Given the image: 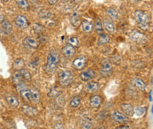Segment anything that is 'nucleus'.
<instances>
[{
    "mask_svg": "<svg viewBox=\"0 0 153 129\" xmlns=\"http://www.w3.org/2000/svg\"><path fill=\"white\" fill-rule=\"evenodd\" d=\"M6 99L11 107H18L20 105V101H19L18 97L13 95H11V94L6 95Z\"/></svg>",
    "mask_w": 153,
    "mask_h": 129,
    "instance_id": "16",
    "label": "nucleus"
},
{
    "mask_svg": "<svg viewBox=\"0 0 153 129\" xmlns=\"http://www.w3.org/2000/svg\"><path fill=\"white\" fill-rule=\"evenodd\" d=\"M59 81L62 87H67L74 80V74L69 70H60L58 73Z\"/></svg>",
    "mask_w": 153,
    "mask_h": 129,
    "instance_id": "2",
    "label": "nucleus"
},
{
    "mask_svg": "<svg viewBox=\"0 0 153 129\" xmlns=\"http://www.w3.org/2000/svg\"><path fill=\"white\" fill-rule=\"evenodd\" d=\"M94 27H95L96 33H98V34H103V24H102V20H100V18L96 17V18L95 19Z\"/></svg>",
    "mask_w": 153,
    "mask_h": 129,
    "instance_id": "24",
    "label": "nucleus"
},
{
    "mask_svg": "<svg viewBox=\"0 0 153 129\" xmlns=\"http://www.w3.org/2000/svg\"><path fill=\"white\" fill-rule=\"evenodd\" d=\"M47 1L50 5H55L56 3H58L59 0H47Z\"/></svg>",
    "mask_w": 153,
    "mask_h": 129,
    "instance_id": "40",
    "label": "nucleus"
},
{
    "mask_svg": "<svg viewBox=\"0 0 153 129\" xmlns=\"http://www.w3.org/2000/svg\"><path fill=\"white\" fill-rule=\"evenodd\" d=\"M23 44L28 48V49H30V50H35L38 48L39 46V42L36 41L35 38L33 37H30V36H28L24 39L23 41Z\"/></svg>",
    "mask_w": 153,
    "mask_h": 129,
    "instance_id": "7",
    "label": "nucleus"
},
{
    "mask_svg": "<svg viewBox=\"0 0 153 129\" xmlns=\"http://www.w3.org/2000/svg\"><path fill=\"white\" fill-rule=\"evenodd\" d=\"M21 97L26 101V102H31V92H30V90L28 88H26L24 89L23 90H21L20 92Z\"/></svg>",
    "mask_w": 153,
    "mask_h": 129,
    "instance_id": "23",
    "label": "nucleus"
},
{
    "mask_svg": "<svg viewBox=\"0 0 153 129\" xmlns=\"http://www.w3.org/2000/svg\"><path fill=\"white\" fill-rule=\"evenodd\" d=\"M16 3L20 6V8L23 10H28L29 8V3L28 0H16Z\"/></svg>",
    "mask_w": 153,
    "mask_h": 129,
    "instance_id": "30",
    "label": "nucleus"
},
{
    "mask_svg": "<svg viewBox=\"0 0 153 129\" xmlns=\"http://www.w3.org/2000/svg\"><path fill=\"white\" fill-rule=\"evenodd\" d=\"M15 24L17 25V27L21 29L26 28L28 26V19L23 16V15H18L15 18Z\"/></svg>",
    "mask_w": 153,
    "mask_h": 129,
    "instance_id": "11",
    "label": "nucleus"
},
{
    "mask_svg": "<svg viewBox=\"0 0 153 129\" xmlns=\"http://www.w3.org/2000/svg\"><path fill=\"white\" fill-rule=\"evenodd\" d=\"M120 108L127 117H132L135 114V109L130 104H121Z\"/></svg>",
    "mask_w": 153,
    "mask_h": 129,
    "instance_id": "15",
    "label": "nucleus"
},
{
    "mask_svg": "<svg viewBox=\"0 0 153 129\" xmlns=\"http://www.w3.org/2000/svg\"><path fill=\"white\" fill-rule=\"evenodd\" d=\"M3 1H4V2H7V1H8V0H3Z\"/></svg>",
    "mask_w": 153,
    "mask_h": 129,
    "instance_id": "46",
    "label": "nucleus"
},
{
    "mask_svg": "<svg viewBox=\"0 0 153 129\" xmlns=\"http://www.w3.org/2000/svg\"><path fill=\"white\" fill-rule=\"evenodd\" d=\"M30 92H31V100L34 103H39L40 102V93H39V90H36V89H31Z\"/></svg>",
    "mask_w": 153,
    "mask_h": 129,
    "instance_id": "25",
    "label": "nucleus"
},
{
    "mask_svg": "<svg viewBox=\"0 0 153 129\" xmlns=\"http://www.w3.org/2000/svg\"><path fill=\"white\" fill-rule=\"evenodd\" d=\"M149 101H152V90H150V92L149 94Z\"/></svg>",
    "mask_w": 153,
    "mask_h": 129,
    "instance_id": "42",
    "label": "nucleus"
},
{
    "mask_svg": "<svg viewBox=\"0 0 153 129\" xmlns=\"http://www.w3.org/2000/svg\"><path fill=\"white\" fill-rule=\"evenodd\" d=\"M102 24H103V28L107 31L108 33H114L115 31V26L112 20L110 19H105L103 21H102Z\"/></svg>",
    "mask_w": 153,
    "mask_h": 129,
    "instance_id": "14",
    "label": "nucleus"
},
{
    "mask_svg": "<svg viewBox=\"0 0 153 129\" xmlns=\"http://www.w3.org/2000/svg\"><path fill=\"white\" fill-rule=\"evenodd\" d=\"M1 25H2L3 31H4L6 35L10 34V33L12 32V30H13V26H12V24H11V22H10L9 20H4L3 22L1 23Z\"/></svg>",
    "mask_w": 153,
    "mask_h": 129,
    "instance_id": "22",
    "label": "nucleus"
},
{
    "mask_svg": "<svg viewBox=\"0 0 153 129\" xmlns=\"http://www.w3.org/2000/svg\"><path fill=\"white\" fill-rule=\"evenodd\" d=\"M81 98L78 96H75L74 97L71 101H70V106L73 107V108H77L80 104H81Z\"/></svg>",
    "mask_w": 153,
    "mask_h": 129,
    "instance_id": "26",
    "label": "nucleus"
},
{
    "mask_svg": "<svg viewBox=\"0 0 153 129\" xmlns=\"http://www.w3.org/2000/svg\"><path fill=\"white\" fill-rule=\"evenodd\" d=\"M99 89V84L96 81H89L85 86V90L89 93H95Z\"/></svg>",
    "mask_w": 153,
    "mask_h": 129,
    "instance_id": "17",
    "label": "nucleus"
},
{
    "mask_svg": "<svg viewBox=\"0 0 153 129\" xmlns=\"http://www.w3.org/2000/svg\"><path fill=\"white\" fill-rule=\"evenodd\" d=\"M1 8H2V7H1V6H0V12H1Z\"/></svg>",
    "mask_w": 153,
    "mask_h": 129,
    "instance_id": "47",
    "label": "nucleus"
},
{
    "mask_svg": "<svg viewBox=\"0 0 153 129\" xmlns=\"http://www.w3.org/2000/svg\"><path fill=\"white\" fill-rule=\"evenodd\" d=\"M86 64H87V58L85 56H80V57L76 58L73 62L74 67L77 70L83 69L85 67Z\"/></svg>",
    "mask_w": 153,
    "mask_h": 129,
    "instance_id": "8",
    "label": "nucleus"
},
{
    "mask_svg": "<svg viewBox=\"0 0 153 129\" xmlns=\"http://www.w3.org/2000/svg\"><path fill=\"white\" fill-rule=\"evenodd\" d=\"M134 17L139 23V25H148L149 22L150 21V17L148 13L142 11V10H137L134 13Z\"/></svg>",
    "mask_w": 153,
    "mask_h": 129,
    "instance_id": "3",
    "label": "nucleus"
},
{
    "mask_svg": "<svg viewBox=\"0 0 153 129\" xmlns=\"http://www.w3.org/2000/svg\"><path fill=\"white\" fill-rule=\"evenodd\" d=\"M102 103H103V97L98 96V95H95L92 96L90 97V101H89V105L91 108L93 109H97L101 106Z\"/></svg>",
    "mask_w": 153,
    "mask_h": 129,
    "instance_id": "9",
    "label": "nucleus"
},
{
    "mask_svg": "<svg viewBox=\"0 0 153 129\" xmlns=\"http://www.w3.org/2000/svg\"><path fill=\"white\" fill-rule=\"evenodd\" d=\"M71 24L74 27H77L81 25V15L78 13H74L72 17H71Z\"/></svg>",
    "mask_w": 153,
    "mask_h": 129,
    "instance_id": "19",
    "label": "nucleus"
},
{
    "mask_svg": "<svg viewBox=\"0 0 153 129\" xmlns=\"http://www.w3.org/2000/svg\"><path fill=\"white\" fill-rule=\"evenodd\" d=\"M29 1H31V2H36L37 0H29Z\"/></svg>",
    "mask_w": 153,
    "mask_h": 129,
    "instance_id": "45",
    "label": "nucleus"
},
{
    "mask_svg": "<svg viewBox=\"0 0 153 129\" xmlns=\"http://www.w3.org/2000/svg\"><path fill=\"white\" fill-rule=\"evenodd\" d=\"M68 44L73 47H78L80 45V41L76 36H70L68 38Z\"/></svg>",
    "mask_w": 153,
    "mask_h": 129,
    "instance_id": "32",
    "label": "nucleus"
},
{
    "mask_svg": "<svg viewBox=\"0 0 153 129\" xmlns=\"http://www.w3.org/2000/svg\"><path fill=\"white\" fill-rule=\"evenodd\" d=\"M60 95H61V91L59 90H58L57 88L52 89L50 90V92L48 93V96L50 97H59Z\"/></svg>",
    "mask_w": 153,
    "mask_h": 129,
    "instance_id": "34",
    "label": "nucleus"
},
{
    "mask_svg": "<svg viewBox=\"0 0 153 129\" xmlns=\"http://www.w3.org/2000/svg\"><path fill=\"white\" fill-rule=\"evenodd\" d=\"M81 28H82L83 32L90 33V32H92L94 26H93L92 22H90L89 20H83V21H81Z\"/></svg>",
    "mask_w": 153,
    "mask_h": 129,
    "instance_id": "20",
    "label": "nucleus"
},
{
    "mask_svg": "<svg viewBox=\"0 0 153 129\" xmlns=\"http://www.w3.org/2000/svg\"><path fill=\"white\" fill-rule=\"evenodd\" d=\"M33 29H34L35 33H36V34H38V35L44 32V27H43L42 25L37 24V23H35V24L33 25Z\"/></svg>",
    "mask_w": 153,
    "mask_h": 129,
    "instance_id": "35",
    "label": "nucleus"
},
{
    "mask_svg": "<svg viewBox=\"0 0 153 129\" xmlns=\"http://www.w3.org/2000/svg\"><path fill=\"white\" fill-rule=\"evenodd\" d=\"M39 40H40V42H42V44H44V42H47V37H46V36L42 37V35H41Z\"/></svg>",
    "mask_w": 153,
    "mask_h": 129,
    "instance_id": "39",
    "label": "nucleus"
},
{
    "mask_svg": "<svg viewBox=\"0 0 153 129\" xmlns=\"http://www.w3.org/2000/svg\"><path fill=\"white\" fill-rule=\"evenodd\" d=\"M61 52L62 54L67 57V58H72L74 56L75 52H76V50L74 47H73L72 45L70 44H67V45H65L62 49H61Z\"/></svg>",
    "mask_w": 153,
    "mask_h": 129,
    "instance_id": "12",
    "label": "nucleus"
},
{
    "mask_svg": "<svg viewBox=\"0 0 153 129\" xmlns=\"http://www.w3.org/2000/svg\"><path fill=\"white\" fill-rule=\"evenodd\" d=\"M5 20V15L2 14V13H0V24H1L3 22V20Z\"/></svg>",
    "mask_w": 153,
    "mask_h": 129,
    "instance_id": "41",
    "label": "nucleus"
},
{
    "mask_svg": "<svg viewBox=\"0 0 153 129\" xmlns=\"http://www.w3.org/2000/svg\"><path fill=\"white\" fill-rule=\"evenodd\" d=\"M59 62V53L57 50L52 49L49 52V55L47 57V62H46V70L48 73H53Z\"/></svg>",
    "mask_w": 153,
    "mask_h": 129,
    "instance_id": "1",
    "label": "nucleus"
},
{
    "mask_svg": "<svg viewBox=\"0 0 153 129\" xmlns=\"http://www.w3.org/2000/svg\"><path fill=\"white\" fill-rule=\"evenodd\" d=\"M115 129H130V127H129L128 125H127L126 124H123V125H121L116 127Z\"/></svg>",
    "mask_w": 153,
    "mask_h": 129,
    "instance_id": "38",
    "label": "nucleus"
},
{
    "mask_svg": "<svg viewBox=\"0 0 153 129\" xmlns=\"http://www.w3.org/2000/svg\"><path fill=\"white\" fill-rule=\"evenodd\" d=\"M19 71H20V73H21V74L22 79H24V80H31V73H29L28 70L24 69V68H21V69H20Z\"/></svg>",
    "mask_w": 153,
    "mask_h": 129,
    "instance_id": "31",
    "label": "nucleus"
},
{
    "mask_svg": "<svg viewBox=\"0 0 153 129\" xmlns=\"http://www.w3.org/2000/svg\"><path fill=\"white\" fill-rule=\"evenodd\" d=\"M82 1V0H74V2H75V3H81Z\"/></svg>",
    "mask_w": 153,
    "mask_h": 129,
    "instance_id": "43",
    "label": "nucleus"
},
{
    "mask_svg": "<svg viewBox=\"0 0 153 129\" xmlns=\"http://www.w3.org/2000/svg\"><path fill=\"white\" fill-rule=\"evenodd\" d=\"M112 119L119 124H127L129 122V118L127 116H126L125 114L121 113L120 111H115L112 113Z\"/></svg>",
    "mask_w": 153,
    "mask_h": 129,
    "instance_id": "5",
    "label": "nucleus"
},
{
    "mask_svg": "<svg viewBox=\"0 0 153 129\" xmlns=\"http://www.w3.org/2000/svg\"><path fill=\"white\" fill-rule=\"evenodd\" d=\"M130 39L134 42H136L138 44H145L147 42V37L144 34L141 33L140 31L138 30H135V31H133L131 34H130Z\"/></svg>",
    "mask_w": 153,
    "mask_h": 129,
    "instance_id": "4",
    "label": "nucleus"
},
{
    "mask_svg": "<svg viewBox=\"0 0 153 129\" xmlns=\"http://www.w3.org/2000/svg\"><path fill=\"white\" fill-rule=\"evenodd\" d=\"M107 14L113 20H118L119 19V13L113 7H110L106 10Z\"/></svg>",
    "mask_w": 153,
    "mask_h": 129,
    "instance_id": "28",
    "label": "nucleus"
},
{
    "mask_svg": "<svg viewBox=\"0 0 153 129\" xmlns=\"http://www.w3.org/2000/svg\"><path fill=\"white\" fill-rule=\"evenodd\" d=\"M110 42V36L106 34H100L98 39H97V46H102L107 44Z\"/></svg>",
    "mask_w": 153,
    "mask_h": 129,
    "instance_id": "18",
    "label": "nucleus"
},
{
    "mask_svg": "<svg viewBox=\"0 0 153 129\" xmlns=\"http://www.w3.org/2000/svg\"><path fill=\"white\" fill-rule=\"evenodd\" d=\"M96 76V72L93 69H88L80 74V78L82 81H89Z\"/></svg>",
    "mask_w": 153,
    "mask_h": 129,
    "instance_id": "13",
    "label": "nucleus"
},
{
    "mask_svg": "<svg viewBox=\"0 0 153 129\" xmlns=\"http://www.w3.org/2000/svg\"><path fill=\"white\" fill-rule=\"evenodd\" d=\"M96 129H106V127L105 126H99V127H97Z\"/></svg>",
    "mask_w": 153,
    "mask_h": 129,
    "instance_id": "44",
    "label": "nucleus"
},
{
    "mask_svg": "<svg viewBox=\"0 0 153 129\" xmlns=\"http://www.w3.org/2000/svg\"><path fill=\"white\" fill-rule=\"evenodd\" d=\"M93 126V123L91 118H86L81 124V129H91Z\"/></svg>",
    "mask_w": 153,
    "mask_h": 129,
    "instance_id": "27",
    "label": "nucleus"
},
{
    "mask_svg": "<svg viewBox=\"0 0 153 129\" xmlns=\"http://www.w3.org/2000/svg\"><path fill=\"white\" fill-rule=\"evenodd\" d=\"M0 129H2V128H1V127H0Z\"/></svg>",
    "mask_w": 153,
    "mask_h": 129,
    "instance_id": "48",
    "label": "nucleus"
},
{
    "mask_svg": "<svg viewBox=\"0 0 153 129\" xmlns=\"http://www.w3.org/2000/svg\"><path fill=\"white\" fill-rule=\"evenodd\" d=\"M146 111V108L145 107H137L135 108V113L138 115V116H142L145 113Z\"/></svg>",
    "mask_w": 153,
    "mask_h": 129,
    "instance_id": "37",
    "label": "nucleus"
},
{
    "mask_svg": "<svg viewBox=\"0 0 153 129\" xmlns=\"http://www.w3.org/2000/svg\"><path fill=\"white\" fill-rule=\"evenodd\" d=\"M133 84L135 86L137 89H139L140 90H144L146 89L145 82L142 79H140V78H134L133 79Z\"/></svg>",
    "mask_w": 153,
    "mask_h": 129,
    "instance_id": "21",
    "label": "nucleus"
},
{
    "mask_svg": "<svg viewBox=\"0 0 153 129\" xmlns=\"http://www.w3.org/2000/svg\"><path fill=\"white\" fill-rule=\"evenodd\" d=\"M24 66V60L22 59H17L14 61V67H16L17 69H21Z\"/></svg>",
    "mask_w": 153,
    "mask_h": 129,
    "instance_id": "36",
    "label": "nucleus"
},
{
    "mask_svg": "<svg viewBox=\"0 0 153 129\" xmlns=\"http://www.w3.org/2000/svg\"><path fill=\"white\" fill-rule=\"evenodd\" d=\"M21 111L24 114H26L27 116H29V117H35L38 114L37 110H35L34 107L28 105V104H23L21 107Z\"/></svg>",
    "mask_w": 153,
    "mask_h": 129,
    "instance_id": "10",
    "label": "nucleus"
},
{
    "mask_svg": "<svg viewBox=\"0 0 153 129\" xmlns=\"http://www.w3.org/2000/svg\"><path fill=\"white\" fill-rule=\"evenodd\" d=\"M38 15L41 19H50L52 17V13H50L48 10H41Z\"/></svg>",
    "mask_w": 153,
    "mask_h": 129,
    "instance_id": "29",
    "label": "nucleus"
},
{
    "mask_svg": "<svg viewBox=\"0 0 153 129\" xmlns=\"http://www.w3.org/2000/svg\"><path fill=\"white\" fill-rule=\"evenodd\" d=\"M13 80L15 83V85H17L18 83H20V82L22 81V77H21V73H20L19 70L15 71V73H13Z\"/></svg>",
    "mask_w": 153,
    "mask_h": 129,
    "instance_id": "33",
    "label": "nucleus"
},
{
    "mask_svg": "<svg viewBox=\"0 0 153 129\" xmlns=\"http://www.w3.org/2000/svg\"><path fill=\"white\" fill-rule=\"evenodd\" d=\"M113 65L108 61H104L103 64H102V66H101L100 73L103 76L107 77V76H110L113 73Z\"/></svg>",
    "mask_w": 153,
    "mask_h": 129,
    "instance_id": "6",
    "label": "nucleus"
}]
</instances>
